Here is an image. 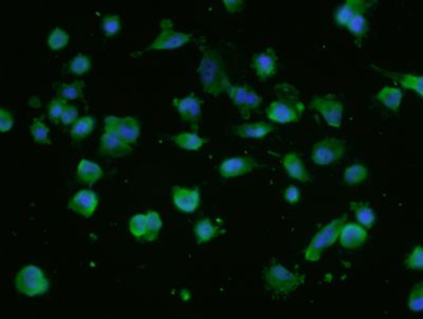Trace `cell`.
Masks as SVG:
<instances>
[{
    "instance_id": "cell-33",
    "label": "cell",
    "mask_w": 423,
    "mask_h": 319,
    "mask_svg": "<svg viewBox=\"0 0 423 319\" xmlns=\"http://www.w3.org/2000/svg\"><path fill=\"white\" fill-rule=\"evenodd\" d=\"M147 216V234L145 242L156 241L159 238L163 227V220L160 214L155 210H149L145 214Z\"/></svg>"
},
{
    "instance_id": "cell-10",
    "label": "cell",
    "mask_w": 423,
    "mask_h": 319,
    "mask_svg": "<svg viewBox=\"0 0 423 319\" xmlns=\"http://www.w3.org/2000/svg\"><path fill=\"white\" fill-rule=\"evenodd\" d=\"M104 131L113 133L126 143L133 145L138 143L141 136V124L137 118L131 116H107L104 120Z\"/></svg>"
},
{
    "instance_id": "cell-32",
    "label": "cell",
    "mask_w": 423,
    "mask_h": 319,
    "mask_svg": "<svg viewBox=\"0 0 423 319\" xmlns=\"http://www.w3.org/2000/svg\"><path fill=\"white\" fill-rule=\"evenodd\" d=\"M30 134L33 141L41 145H50V130L41 118H34L30 124Z\"/></svg>"
},
{
    "instance_id": "cell-12",
    "label": "cell",
    "mask_w": 423,
    "mask_h": 319,
    "mask_svg": "<svg viewBox=\"0 0 423 319\" xmlns=\"http://www.w3.org/2000/svg\"><path fill=\"white\" fill-rule=\"evenodd\" d=\"M173 206L183 214H193L202 205L199 187L174 186L171 191Z\"/></svg>"
},
{
    "instance_id": "cell-38",
    "label": "cell",
    "mask_w": 423,
    "mask_h": 319,
    "mask_svg": "<svg viewBox=\"0 0 423 319\" xmlns=\"http://www.w3.org/2000/svg\"><path fill=\"white\" fill-rule=\"evenodd\" d=\"M68 105V102L66 100L63 99L61 96H54L51 100L50 103L48 105V110H47V115H48V119L53 123L58 124L61 122V117H62L63 113H64L65 108Z\"/></svg>"
},
{
    "instance_id": "cell-31",
    "label": "cell",
    "mask_w": 423,
    "mask_h": 319,
    "mask_svg": "<svg viewBox=\"0 0 423 319\" xmlns=\"http://www.w3.org/2000/svg\"><path fill=\"white\" fill-rule=\"evenodd\" d=\"M85 82L82 80H76L72 83H63L58 88V96L66 101H74L80 99L84 94Z\"/></svg>"
},
{
    "instance_id": "cell-37",
    "label": "cell",
    "mask_w": 423,
    "mask_h": 319,
    "mask_svg": "<svg viewBox=\"0 0 423 319\" xmlns=\"http://www.w3.org/2000/svg\"><path fill=\"white\" fill-rule=\"evenodd\" d=\"M407 307L413 313H420L423 310V283H416L411 289L409 298H407Z\"/></svg>"
},
{
    "instance_id": "cell-5",
    "label": "cell",
    "mask_w": 423,
    "mask_h": 319,
    "mask_svg": "<svg viewBox=\"0 0 423 319\" xmlns=\"http://www.w3.org/2000/svg\"><path fill=\"white\" fill-rule=\"evenodd\" d=\"M14 287L19 294L33 298L47 294L50 289V281L41 267L28 265L17 271Z\"/></svg>"
},
{
    "instance_id": "cell-1",
    "label": "cell",
    "mask_w": 423,
    "mask_h": 319,
    "mask_svg": "<svg viewBox=\"0 0 423 319\" xmlns=\"http://www.w3.org/2000/svg\"><path fill=\"white\" fill-rule=\"evenodd\" d=\"M199 50L202 58L197 68V74L202 90L212 96L227 94L232 83L230 82L221 53L217 49L204 44V41L199 44Z\"/></svg>"
},
{
    "instance_id": "cell-29",
    "label": "cell",
    "mask_w": 423,
    "mask_h": 319,
    "mask_svg": "<svg viewBox=\"0 0 423 319\" xmlns=\"http://www.w3.org/2000/svg\"><path fill=\"white\" fill-rule=\"evenodd\" d=\"M346 29L355 41L356 45L361 48L363 39L369 32V19L365 17V14H362V15H359V17H355L351 21H349L348 25H346Z\"/></svg>"
},
{
    "instance_id": "cell-8",
    "label": "cell",
    "mask_w": 423,
    "mask_h": 319,
    "mask_svg": "<svg viewBox=\"0 0 423 319\" xmlns=\"http://www.w3.org/2000/svg\"><path fill=\"white\" fill-rule=\"evenodd\" d=\"M227 94L243 120H249L252 114L257 112L263 104V96L248 84H231L228 88Z\"/></svg>"
},
{
    "instance_id": "cell-14",
    "label": "cell",
    "mask_w": 423,
    "mask_h": 319,
    "mask_svg": "<svg viewBox=\"0 0 423 319\" xmlns=\"http://www.w3.org/2000/svg\"><path fill=\"white\" fill-rule=\"evenodd\" d=\"M251 68L261 82L274 78L279 72V56L272 47L255 53L251 59Z\"/></svg>"
},
{
    "instance_id": "cell-19",
    "label": "cell",
    "mask_w": 423,
    "mask_h": 319,
    "mask_svg": "<svg viewBox=\"0 0 423 319\" xmlns=\"http://www.w3.org/2000/svg\"><path fill=\"white\" fill-rule=\"evenodd\" d=\"M369 240V230L354 222H346L342 227L338 241L346 249H357L362 247Z\"/></svg>"
},
{
    "instance_id": "cell-16",
    "label": "cell",
    "mask_w": 423,
    "mask_h": 319,
    "mask_svg": "<svg viewBox=\"0 0 423 319\" xmlns=\"http://www.w3.org/2000/svg\"><path fill=\"white\" fill-rule=\"evenodd\" d=\"M375 3L376 1L367 0H346L334 11V23L338 27L346 28L349 21L362 14H365Z\"/></svg>"
},
{
    "instance_id": "cell-23",
    "label": "cell",
    "mask_w": 423,
    "mask_h": 319,
    "mask_svg": "<svg viewBox=\"0 0 423 319\" xmlns=\"http://www.w3.org/2000/svg\"><path fill=\"white\" fill-rule=\"evenodd\" d=\"M104 173L101 165L89 159L83 158L78 161L76 167V179L80 184L92 187L103 178Z\"/></svg>"
},
{
    "instance_id": "cell-34",
    "label": "cell",
    "mask_w": 423,
    "mask_h": 319,
    "mask_svg": "<svg viewBox=\"0 0 423 319\" xmlns=\"http://www.w3.org/2000/svg\"><path fill=\"white\" fill-rule=\"evenodd\" d=\"M69 41H70V37L67 31L62 28L56 27L49 33L47 45L51 51H61L68 46Z\"/></svg>"
},
{
    "instance_id": "cell-11",
    "label": "cell",
    "mask_w": 423,
    "mask_h": 319,
    "mask_svg": "<svg viewBox=\"0 0 423 319\" xmlns=\"http://www.w3.org/2000/svg\"><path fill=\"white\" fill-rule=\"evenodd\" d=\"M172 105L181 120L188 123L192 131L199 132L200 123L204 116L202 101L199 96L190 94L182 98H174L172 100Z\"/></svg>"
},
{
    "instance_id": "cell-9",
    "label": "cell",
    "mask_w": 423,
    "mask_h": 319,
    "mask_svg": "<svg viewBox=\"0 0 423 319\" xmlns=\"http://www.w3.org/2000/svg\"><path fill=\"white\" fill-rule=\"evenodd\" d=\"M309 107L316 110L330 127L340 129L343 123L344 104L336 94L314 96L309 102Z\"/></svg>"
},
{
    "instance_id": "cell-7",
    "label": "cell",
    "mask_w": 423,
    "mask_h": 319,
    "mask_svg": "<svg viewBox=\"0 0 423 319\" xmlns=\"http://www.w3.org/2000/svg\"><path fill=\"white\" fill-rule=\"evenodd\" d=\"M347 153V143L336 137H325L314 143L312 161L318 167L334 165L343 159Z\"/></svg>"
},
{
    "instance_id": "cell-39",
    "label": "cell",
    "mask_w": 423,
    "mask_h": 319,
    "mask_svg": "<svg viewBox=\"0 0 423 319\" xmlns=\"http://www.w3.org/2000/svg\"><path fill=\"white\" fill-rule=\"evenodd\" d=\"M403 265L410 271H421L423 269V251L420 245L415 246L404 258Z\"/></svg>"
},
{
    "instance_id": "cell-21",
    "label": "cell",
    "mask_w": 423,
    "mask_h": 319,
    "mask_svg": "<svg viewBox=\"0 0 423 319\" xmlns=\"http://www.w3.org/2000/svg\"><path fill=\"white\" fill-rule=\"evenodd\" d=\"M193 234L196 243L198 245H204L224 234V229L221 225L212 220V218L204 216L195 222L193 225Z\"/></svg>"
},
{
    "instance_id": "cell-28",
    "label": "cell",
    "mask_w": 423,
    "mask_h": 319,
    "mask_svg": "<svg viewBox=\"0 0 423 319\" xmlns=\"http://www.w3.org/2000/svg\"><path fill=\"white\" fill-rule=\"evenodd\" d=\"M96 121L94 117L90 115L83 116L78 118V121L70 129V137L76 143L84 141L91 135L96 129Z\"/></svg>"
},
{
    "instance_id": "cell-43",
    "label": "cell",
    "mask_w": 423,
    "mask_h": 319,
    "mask_svg": "<svg viewBox=\"0 0 423 319\" xmlns=\"http://www.w3.org/2000/svg\"><path fill=\"white\" fill-rule=\"evenodd\" d=\"M222 5L224 6L228 13L236 14L245 9L246 1L243 0H224L222 1Z\"/></svg>"
},
{
    "instance_id": "cell-17",
    "label": "cell",
    "mask_w": 423,
    "mask_h": 319,
    "mask_svg": "<svg viewBox=\"0 0 423 319\" xmlns=\"http://www.w3.org/2000/svg\"><path fill=\"white\" fill-rule=\"evenodd\" d=\"M133 152V147L125 141H122L121 138L118 137L113 133L104 131L100 138V145H98V155L109 158H121V157L131 155Z\"/></svg>"
},
{
    "instance_id": "cell-36",
    "label": "cell",
    "mask_w": 423,
    "mask_h": 319,
    "mask_svg": "<svg viewBox=\"0 0 423 319\" xmlns=\"http://www.w3.org/2000/svg\"><path fill=\"white\" fill-rule=\"evenodd\" d=\"M129 232L135 239L145 241L147 238V216L145 214H138L131 216L129 220Z\"/></svg>"
},
{
    "instance_id": "cell-40",
    "label": "cell",
    "mask_w": 423,
    "mask_h": 319,
    "mask_svg": "<svg viewBox=\"0 0 423 319\" xmlns=\"http://www.w3.org/2000/svg\"><path fill=\"white\" fill-rule=\"evenodd\" d=\"M78 110L76 106L68 104L61 117V123L65 127H72L78 119Z\"/></svg>"
},
{
    "instance_id": "cell-4",
    "label": "cell",
    "mask_w": 423,
    "mask_h": 319,
    "mask_svg": "<svg viewBox=\"0 0 423 319\" xmlns=\"http://www.w3.org/2000/svg\"><path fill=\"white\" fill-rule=\"evenodd\" d=\"M346 222H347V214H344V216L330 220L329 223L326 224L325 226H323L314 234L305 249V260L312 263L318 262L322 258L323 254L325 253L326 249L332 247L338 241V236Z\"/></svg>"
},
{
    "instance_id": "cell-18",
    "label": "cell",
    "mask_w": 423,
    "mask_h": 319,
    "mask_svg": "<svg viewBox=\"0 0 423 319\" xmlns=\"http://www.w3.org/2000/svg\"><path fill=\"white\" fill-rule=\"evenodd\" d=\"M373 69L376 72H379L380 74H382L385 78H389V80L393 81L395 84H398L403 90H410V92H414L415 94L422 99L423 98V78L420 74H403V72H389V70H384V69L379 68V67L373 65Z\"/></svg>"
},
{
    "instance_id": "cell-15",
    "label": "cell",
    "mask_w": 423,
    "mask_h": 319,
    "mask_svg": "<svg viewBox=\"0 0 423 319\" xmlns=\"http://www.w3.org/2000/svg\"><path fill=\"white\" fill-rule=\"evenodd\" d=\"M98 203L100 198L96 191L90 188L82 189L69 200L67 207L74 214L85 218H90L96 214Z\"/></svg>"
},
{
    "instance_id": "cell-35",
    "label": "cell",
    "mask_w": 423,
    "mask_h": 319,
    "mask_svg": "<svg viewBox=\"0 0 423 319\" xmlns=\"http://www.w3.org/2000/svg\"><path fill=\"white\" fill-rule=\"evenodd\" d=\"M101 30L106 37H115L122 30L121 17L117 14H106L101 19Z\"/></svg>"
},
{
    "instance_id": "cell-13",
    "label": "cell",
    "mask_w": 423,
    "mask_h": 319,
    "mask_svg": "<svg viewBox=\"0 0 423 319\" xmlns=\"http://www.w3.org/2000/svg\"><path fill=\"white\" fill-rule=\"evenodd\" d=\"M261 168L259 161L251 156H233L224 158L218 165L217 171L224 179H234L245 176Z\"/></svg>"
},
{
    "instance_id": "cell-20",
    "label": "cell",
    "mask_w": 423,
    "mask_h": 319,
    "mask_svg": "<svg viewBox=\"0 0 423 319\" xmlns=\"http://www.w3.org/2000/svg\"><path fill=\"white\" fill-rule=\"evenodd\" d=\"M274 130V125L270 122L257 121L246 122V123L233 125L231 131L233 135L241 139L261 141L270 135Z\"/></svg>"
},
{
    "instance_id": "cell-3",
    "label": "cell",
    "mask_w": 423,
    "mask_h": 319,
    "mask_svg": "<svg viewBox=\"0 0 423 319\" xmlns=\"http://www.w3.org/2000/svg\"><path fill=\"white\" fill-rule=\"evenodd\" d=\"M263 281L267 289L277 295L292 294L306 281V276L293 273L279 262H273L263 271Z\"/></svg>"
},
{
    "instance_id": "cell-24",
    "label": "cell",
    "mask_w": 423,
    "mask_h": 319,
    "mask_svg": "<svg viewBox=\"0 0 423 319\" xmlns=\"http://www.w3.org/2000/svg\"><path fill=\"white\" fill-rule=\"evenodd\" d=\"M171 141L179 149L184 151L197 152L208 143V138L202 137L198 132H181L171 137Z\"/></svg>"
},
{
    "instance_id": "cell-22",
    "label": "cell",
    "mask_w": 423,
    "mask_h": 319,
    "mask_svg": "<svg viewBox=\"0 0 423 319\" xmlns=\"http://www.w3.org/2000/svg\"><path fill=\"white\" fill-rule=\"evenodd\" d=\"M283 168L291 178L300 183H307L312 179L304 161L296 152H289L283 158Z\"/></svg>"
},
{
    "instance_id": "cell-6",
    "label": "cell",
    "mask_w": 423,
    "mask_h": 319,
    "mask_svg": "<svg viewBox=\"0 0 423 319\" xmlns=\"http://www.w3.org/2000/svg\"><path fill=\"white\" fill-rule=\"evenodd\" d=\"M159 27H160V32L157 35L156 39H153L149 46L143 49L137 55L151 52V51L176 50V49H180L186 45L191 44L196 39L193 33L176 30L172 19H163L159 23Z\"/></svg>"
},
{
    "instance_id": "cell-26",
    "label": "cell",
    "mask_w": 423,
    "mask_h": 319,
    "mask_svg": "<svg viewBox=\"0 0 423 319\" xmlns=\"http://www.w3.org/2000/svg\"><path fill=\"white\" fill-rule=\"evenodd\" d=\"M375 99L383 104L387 110L397 113L400 110L401 103H402L403 92L401 88L387 86L376 94Z\"/></svg>"
},
{
    "instance_id": "cell-30",
    "label": "cell",
    "mask_w": 423,
    "mask_h": 319,
    "mask_svg": "<svg viewBox=\"0 0 423 319\" xmlns=\"http://www.w3.org/2000/svg\"><path fill=\"white\" fill-rule=\"evenodd\" d=\"M92 68V60L89 55L78 53L74 55L67 64V72L72 76H82L88 74Z\"/></svg>"
},
{
    "instance_id": "cell-41",
    "label": "cell",
    "mask_w": 423,
    "mask_h": 319,
    "mask_svg": "<svg viewBox=\"0 0 423 319\" xmlns=\"http://www.w3.org/2000/svg\"><path fill=\"white\" fill-rule=\"evenodd\" d=\"M14 116L13 114L8 110L7 108H0V131L1 133H8L11 131L14 127Z\"/></svg>"
},
{
    "instance_id": "cell-27",
    "label": "cell",
    "mask_w": 423,
    "mask_h": 319,
    "mask_svg": "<svg viewBox=\"0 0 423 319\" xmlns=\"http://www.w3.org/2000/svg\"><path fill=\"white\" fill-rule=\"evenodd\" d=\"M369 176V170L363 163H352L346 167L343 172V182L347 186H359L365 183Z\"/></svg>"
},
{
    "instance_id": "cell-2",
    "label": "cell",
    "mask_w": 423,
    "mask_h": 319,
    "mask_svg": "<svg viewBox=\"0 0 423 319\" xmlns=\"http://www.w3.org/2000/svg\"><path fill=\"white\" fill-rule=\"evenodd\" d=\"M306 105L290 84H283L279 96L265 108V117L273 123H296L302 119Z\"/></svg>"
},
{
    "instance_id": "cell-42",
    "label": "cell",
    "mask_w": 423,
    "mask_h": 319,
    "mask_svg": "<svg viewBox=\"0 0 423 319\" xmlns=\"http://www.w3.org/2000/svg\"><path fill=\"white\" fill-rule=\"evenodd\" d=\"M301 198H302V192H301L299 187L294 186V185H290V186L285 189L284 200L285 202L288 203L289 205L299 204Z\"/></svg>"
},
{
    "instance_id": "cell-25",
    "label": "cell",
    "mask_w": 423,
    "mask_h": 319,
    "mask_svg": "<svg viewBox=\"0 0 423 319\" xmlns=\"http://www.w3.org/2000/svg\"><path fill=\"white\" fill-rule=\"evenodd\" d=\"M350 210L357 218V223L369 230L375 226L377 222V214L369 203L352 200L349 204Z\"/></svg>"
}]
</instances>
